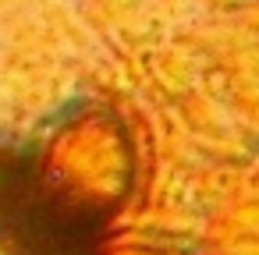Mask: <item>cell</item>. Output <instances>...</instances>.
<instances>
[{
  "label": "cell",
  "mask_w": 259,
  "mask_h": 255,
  "mask_svg": "<svg viewBox=\"0 0 259 255\" xmlns=\"http://www.w3.org/2000/svg\"><path fill=\"white\" fill-rule=\"evenodd\" d=\"M0 255H22V251H11V248L4 244V237H0Z\"/></svg>",
  "instance_id": "6da1fadb"
}]
</instances>
